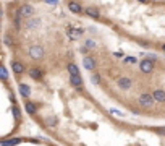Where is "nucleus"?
Here are the masks:
<instances>
[{"label":"nucleus","instance_id":"obj_1","mask_svg":"<svg viewBox=\"0 0 165 146\" xmlns=\"http://www.w3.org/2000/svg\"><path fill=\"white\" fill-rule=\"evenodd\" d=\"M139 104L143 106V107H146V109H149V107H152L154 106V102H155V99H154V96L152 94H149V93H143L139 96Z\"/></svg>","mask_w":165,"mask_h":146},{"label":"nucleus","instance_id":"obj_2","mask_svg":"<svg viewBox=\"0 0 165 146\" xmlns=\"http://www.w3.org/2000/svg\"><path fill=\"white\" fill-rule=\"evenodd\" d=\"M154 68H155L154 60H151V59H143L139 62V70L143 73H152L154 72Z\"/></svg>","mask_w":165,"mask_h":146},{"label":"nucleus","instance_id":"obj_3","mask_svg":"<svg viewBox=\"0 0 165 146\" xmlns=\"http://www.w3.org/2000/svg\"><path fill=\"white\" fill-rule=\"evenodd\" d=\"M29 57L32 60H41L44 57V49L41 45H31L29 47Z\"/></svg>","mask_w":165,"mask_h":146},{"label":"nucleus","instance_id":"obj_4","mask_svg":"<svg viewBox=\"0 0 165 146\" xmlns=\"http://www.w3.org/2000/svg\"><path fill=\"white\" fill-rule=\"evenodd\" d=\"M18 13L21 15L25 20H28V18H32V15H34V8H32L31 5H23V7H20Z\"/></svg>","mask_w":165,"mask_h":146},{"label":"nucleus","instance_id":"obj_5","mask_svg":"<svg viewBox=\"0 0 165 146\" xmlns=\"http://www.w3.org/2000/svg\"><path fill=\"white\" fill-rule=\"evenodd\" d=\"M117 84H118V88H121V89H130L131 84H133V81H131V78H128V77H120L118 81H117Z\"/></svg>","mask_w":165,"mask_h":146},{"label":"nucleus","instance_id":"obj_6","mask_svg":"<svg viewBox=\"0 0 165 146\" xmlns=\"http://www.w3.org/2000/svg\"><path fill=\"white\" fill-rule=\"evenodd\" d=\"M65 33H67V36L71 39V41H76V39H79V36H81L83 31H81V29H74L73 26H68Z\"/></svg>","mask_w":165,"mask_h":146},{"label":"nucleus","instance_id":"obj_7","mask_svg":"<svg viewBox=\"0 0 165 146\" xmlns=\"http://www.w3.org/2000/svg\"><path fill=\"white\" fill-rule=\"evenodd\" d=\"M152 96H154L155 102H165V91L164 89H154L152 91Z\"/></svg>","mask_w":165,"mask_h":146},{"label":"nucleus","instance_id":"obj_8","mask_svg":"<svg viewBox=\"0 0 165 146\" xmlns=\"http://www.w3.org/2000/svg\"><path fill=\"white\" fill-rule=\"evenodd\" d=\"M83 65H84L86 70H94V68H95V60L92 59V57H88V55H86L84 59H83Z\"/></svg>","mask_w":165,"mask_h":146},{"label":"nucleus","instance_id":"obj_9","mask_svg":"<svg viewBox=\"0 0 165 146\" xmlns=\"http://www.w3.org/2000/svg\"><path fill=\"white\" fill-rule=\"evenodd\" d=\"M70 83L76 88H83V78H81V75H70Z\"/></svg>","mask_w":165,"mask_h":146},{"label":"nucleus","instance_id":"obj_10","mask_svg":"<svg viewBox=\"0 0 165 146\" xmlns=\"http://www.w3.org/2000/svg\"><path fill=\"white\" fill-rule=\"evenodd\" d=\"M68 8H70L71 13H81V11H83V7H81L78 2H74V0L68 2Z\"/></svg>","mask_w":165,"mask_h":146},{"label":"nucleus","instance_id":"obj_11","mask_svg":"<svg viewBox=\"0 0 165 146\" xmlns=\"http://www.w3.org/2000/svg\"><path fill=\"white\" fill-rule=\"evenodd\" d=\"M11 70H13V73H16V75H21V73L25 72V67H23L21 62H11Z\"/></svg>","mask_w":165,"mask_h":146},{"label":"nucleus","instance_id":"obj_12","mask_svg":"<svg viewBox=\"0 0 165 146\" xmlns=\"http://www.w3.org/2000/svg\"><path fill=\"white\" fill-rule=\"evenodd\" d=\"M18 91H20V94H21L23 97H28L29 94H31V88H29L28 84H25V83H21L20 86H18Z\"/></svg>","mask_w":165,"mask_h":146},{"label":"nucleus","instance_id":"obj_13","mask_svg":"<svg viewBox=\"0 0 165 146\" xmlns=\"http://www.w3.org/2000/svg\"><path fill=\"white\" fill-rule=\"evenodd\" d=\"M39 24H41V20H37V18H28L26 20V28H29V29L37 28Z\"/></svg>","mask_w":165,"mask_h":146},{"label":"nucleus","instance_id":"obj_14","mask_svg":"<svg viewBox=\"0 0 165 146\" xmlns=\"http://www.w3.org/2000/svg\"><path fill=\"white\" fill-rule=\"evenodd\" d=\"M28 73H29V78H32V80H41L42 78V72L39 68H31Z\"/></svg>","mask_w":165,"mask_h":146},{"label":"nucleus","instance_id":"obj_15","mask_svg":"<svg viewBox=\"0 0 165 146\" xmlns=\"http://www.w3.org/2000/svg\"><path fill=\"white\" fill-rule=\"evenodd\" d=\"M84 11H86V15L91 16V18H99V10L97 8H94V7H88Z\"/></svg>","mask_w":165,"mask_h":146},{"label":"nucleus","instance_id":"obj_16","mask_svg":"<svg viewBox=\"0 0 165 146\" xmlns=\"http://www.w3.org/2000/svg\"><path fill=\"white\" fill-rule=\"evenodd\" d=\"M18 143H21V140H20V138H13V140H4L0 146H16Z\"/></svg>","mask_w":165,"mask_h":146},{"label":"nucleus","instance_id":"obj_17","mask_svg":"<svg viewBox=\"0 0 165 146\" xmlns=\"http://www.w3.org/2000/svg\"><path fill=\"white\" fill-rule=\"evenodd\" d=\"M26 112H28L29 115H34L36 112H37V107H36L34 102H26Z\"/></svg>","mask_w":165,"mask_h":146},{"label":"nucleus","instance_id":"obj_18","mask_svg":"<svg viewBox=\"0 0 165 146\" xmlns=\"http://www.w3.org/2000/svg\"><path fill=\"white\" fill-rule=\"evenodd\" d=\"M68 73L70 75H79V70H78V67L74 63H68Z\"/></svg>","mask_w":165,"mask_h":146},{"label":"nucleus","instance_id":"obj_19","mask_svg":"<svg viewBox=\"0 0 165 146\" xmlns=\"http://www.w3.org/2000/svg\"><path fill=\"white\" fill-rule=\"evenodd\" d=\"M46 125L47 127H55L57 125V118L52 117V115H50V117H47L46 118Z\"/></svg>","mask_w":165,"mask_h":146},{"label":"nucleus","instance_id":"obj_20","mask_svg":"<svg viewBox=\"0 0 165 146\" xmlns=\"http://www.w3.org/2000/svg\"><path fill=\"white\" fill-rule=\"evenodd\" d=\"M0 73H2V80H8V73H7V68H5V67L4 65H2V67H0Z\"/></svg>","mask_w":165,"mask_h":146},{"label":"nucleus","instance_id":"obj_21","mask_svg":"<svg viewBox=\"0 0 165 146\" xmlns=\"http://www.w3.org/2000/svg\"><path fill=\"white\" fill-rule=\"evenodd\" d=\"M13 115H15V118H21V112H20V109L16 106L13 107Z\"/></svg>","mask_w":165,"mask_h":146},{"label":"nucleus","instance_id":"obj_22","mask_svg":"<svg viewBox=\"0 0 165 146\" xmlns=\"http://www.w3.org/2000/svg\"><path fill=\"white\" fill-rule=\"evenodd\" d=\"M86 47H95V42L94 41H91V39H88V41H86Z\"/></svg>","mask_w":165,"mask_h":146},{"label":"nucleus","instance_id":"obj_23","mask_svg":"<svg viewBox=\"0 0 165 146\" xmlns=\"http://www.w3.org/2000/svg\"><path fill=\"white\" fill-rule=\"evenodd\" d=\"M110 114H112V115H120V117H121V112H120V111H117V109H110Z\"/></svg>","mask_w":165,"mask_h":146},{"label":"nucleus","instance_id":"obj_24","mask_svg":"<svg viewBox=\"0 0 165 146\" xmlns=\"http://www.w3.org/2000/svg\"><path fill=\"white\" fill-rule=\"evenodd\" d=\"M125 62H126V63H136V59H134V57H126Z\"/></svg>","mask_w":165,"mask_h":146},{"label":"nucleus","instance_id":"obj_25","mask_svg":"<svg viewBox=\"0 0 165 146\" xmlns=\"http://www.w3.org/2000/svg\"><path fill=\"white\" fill-rule=\"evenodd\" d=\"M92 81H94V83H99V81H100V75H94V77H92Z\"/></svg>","mask_w":165,"mask_h":146},{"label":"nucleus","instance_id":"obj_26","mask_svg":"<svg viewBox=\"0 0 165 146\" xmlns=\"http://www.w3.org/2000/svg\"><path fill=\"white\" fill-rule=\"evenodd\" d=\"M44 2H46V4H49V5H55L58 0H44Z\"/></svg>","mask_w":165,"mask_h":146},{"label":"nucleus","instance_id":"obj_27","mask_svg":"<svg viewBox=\"0 0 165 146\" xmlns=\"http://www.w3.org/2000/svg\"><path fill=\"white\" fill-rule=\"evenodd\" d=\"M157 133L159 135H165V128H157Z\"/></svg>","mask_w":165,"mask_h":146},{"label":"nucleus","instance_id":"obj_28","mask_svg":"<svg viewBox=\"0 0 165 146\" xmlns=\"http://www.w3.org/2000/svg\"><path fill=\"white\" fill-rule=\"evenodd\" d=\"M162 49H164V52H165V44H164V47H162Z\"/></svg>","mask_w":165,"mask_h":146}]
</instances>
